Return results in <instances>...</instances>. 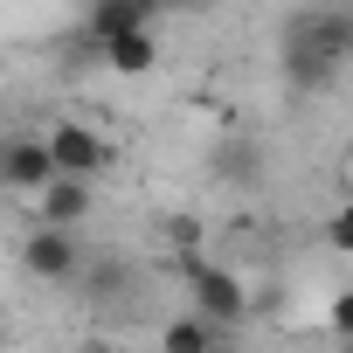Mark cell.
Segmentation results:
<instances>
[{"label": "cell", "mask_w": 353, "mask_h": 353, "mask_svg": "<svg viewBox=\"0 0 353 353\" xmlns=\"http://www.w3.org/2000/svg\"><path fill=\"white\" fill-rule=\"evenodd\" d=\"M152 8H159V0H90V14H83L90 49H104V42H118V35L152 28Z\"/></svg>", "instance_id": "7"}, {"label": "cell", "mask_w": 353, "mask_h": 353, "mask_svg": "<svg viewBox=\"0 0 353 353\" xmlns=\"http://www.w3.org/2000/svg\"><path fill=\"white\" fill-rule=\"evenodd\" d=\"M42 145H49L56 173H70V181H97V173L111 166V139L97 125H83V118H56L42 132Z\"/></svg>", "instance_id": "3"}, {"label": "cell", "mask_w": 353, "mask_h": 353, "mask_svg": "<svg viewBox=\"0 0 353 353\" xmlns=\"http://www.w3.org/2000/svg\"><path fill=\"white\" fill-rule=\"evenodd\" d=\"M28 208H35V222H42V229H70V236H77V222H90L97 194H90V181H70V173H56V181H49Z\"/></svg>", "instance_id": "6"}, {"label": "cell", "mask_w": 353, "mask_h": 353, "mask_svg": "<svg viewBox=\"0 0 353 353\" xmlns=\"http://www.w3.org/2000/svg\"><path fill=\"white\" fill-rule=\"evenodd\" d=\"M159 353H222V332L201 312H181V319L159 325Z\"/></svg>", "instance_id": "9"}, {"label": "cell", "mask_w": 353, "mask_h": 353, "mask_svg": "<svg viewBox=\"0 0 353 353\" xmlns=\"http://www.w3.org/2000/svg\"><path fill=\"white\" fill-rule=\"evenodd\" d=\"M346 173H353V145H346Z\"/></svg>", "instance_id": "16"}, {"label": "cell", "mask_w": 353, "mask_h": 353, "mask_svg": "<svg viewBox=\"0 0 353 353\" xmlns=\"http://www.w3.org/2000/svg\"><path fill=\"white\" fill-rule=\"evenodd\" d=\"M215 173H222V181H256V173H263V152H243V139H229V145L215 152Z\"/></svg>", "instance_id": "11"}, {"label": "cell", "mask_w": 353, "mask_h": 353, "mask_svg": "<svg viewBox=\"0 0 353 353\" xmlns=\"http://www.w3.org/2000/svg\"><path fill=\"white\" fill-rule=\"evenodd\" d=\"M77 353H118V346H111V339H83Z\"/></svg>", "instance_id": "14"}, {"label": "cell", "mask_w": 353, "mask_h": 353, "mask_svg": "<svg viewBox=\"0 0 353 353\" xmlns=\"http://www.w3.org/2000/svg\"><path fill=\"white\" fill-rule=\"evenodd\" d=\"M181 277H188V298H194V312H201L215 332L250 319V291H243V277H236V270H222V263H208L201 250H194V256H181Z\"/></svg>", "instance_id": "2"}, {"label": "cell", "mask_w": 353, "mask_h": 353, "mask_svg": "<svg viewBox=\"0 0 353 353\" xmlns=\"http://www.w3.org/2000/svg\"><path fill=\"white\" fill-rule=\"evenodd\" d=\"M332 353H353V339H339V346H332Z\"/></svg>", "instance_id": "15"}, {"label": "cell", "mask_w": 353, "mask_h": 353, "mask_svg": "<svg viewBox=\"0 0 353 353\" xmlns=\"http://www.w3.org/2000/svg\"><path fill=\"white\" fill-rule=\"evenodd\" d=\"M56 181V159L42 145V132H21V139H0V188H14V194H42Z\"/></svg>", "instance_id": "5"}, {"label": "cell", "mask_w": 353, "mask_h": 353, "mask_svg": "<svg viewBox=\"0 0 353 353\" xmlns=\"http://www.w3.org/2000/svg\"><path fill=\"white\" fill-rule=\"evenodd\" d=\"M21 270L28 277H42V284H70L77 270H83V243L70 236V229H28L21 236Z\"/></svg>", "instance_id": "4"}, {"label": "cell", "mask_w": 353, "mask_h": 353, "mask_svg": "<svg viewBox=\"0 0 353 353\" xmlns=\"http://www.w3.org/2000/svg\"><path fill=\"white\" fill-rule=\"evenodd\" d=\"M325 325H332V339H353V291H339L325 305Z\"/></svg>", "instance_id": "12"}, {"label": "cell", "mask_w": 353, "mask_h": 353, "mask_svg": "<svg viewBox=\"0 0 353 353\" xmlns=\"http://www.w3.org/2000/svg\"><path fill=\"white\" fill-rule=\"evenodd\" d=\"M97 56H104V70H111V77H152V63H159V35H152V28H139V35L104 42Z\"/></svg>", "instance_id": "8"}, {"label": "cell", "mask_w": 353, "mask_h": 353, "mask_svg": "<svg viewBox=\"0 0 353 353\" xmlns=\"http://www.w3.org/2000/svg\"><path fill=\"white\" fill-rule=\"evenodd\" d=\"M77 277L90 284V298H125V291H132V270H125L118 256H97V263H90V270H77Z\"/></svg>", "instance_id": "10"}, {"label": "cell", "mask_w": 353, "mask_h": 353, "mask_svg": "<svg viewBox=\"0 0 353 353\" xmlns=\"http://www.w3.org/2000/svg\"><path fill=\"white\" fill-rule=\"evenodd\" d=\"M0 353H8V332H0Z\"/></svg>", "instance_id": "17"}, {"label": "cell", "mask_w": 353, "mask_h": 353, "mask_svg": "<svg viewBox=\"0 0 353 353\" xmlns=\"http://www.w3.org/2000/svg\"><path fill=\"white\" fill-rule=\"evenodd\" d=\"M325 243H332L339 256H353V201H346V208H339V215L325 222Z\"/></svg>", "instance_id": "13"}, {"label": "cell", "mask_w": 353, "mask_h": 353, "mask_svg": "<svg viewBox=\"0 0 353 353\" xmlns=\"http://www.w3.org/2000/svg\"><path fill=\"white\" fill-rule=\"evenodd\" d=\"M346 56H353V8H312L284 35V77H291V90H325Z\"/></svg>", "instance_id": "1"}]
</instances>
